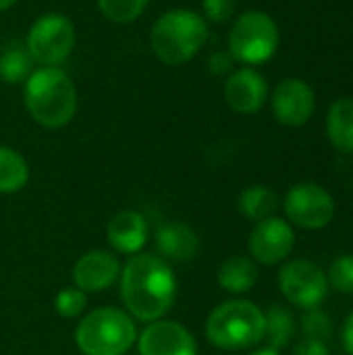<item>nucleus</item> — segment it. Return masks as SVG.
I'll return each instance as SVG.
<instances>
[{
  "label": "nucleus",
  "mask_w": 353,
  "mask_h": 355,
  "mask_svg": "<svg viewBox=\"0 0 353 355\" xmlns=\"http://www.w3.org/2000/svg\"><path fill=\"white\" fill-rule=\"evenodd\" d=\"M150 0H98L100 12L114 23L135 21L148 6Z\"/></svg>",
  "instance_id": "5701e85b"
},
{
  "label": "nucleus",
  "mask_w": 353,
  "mask_h": 355,
  "mask_svg": "<svg viewBox=\"0 0 353 355\" xmlns=\"http://www.w3.org/2000/svg\"><path fill=\"white\" fill-rule=\"evenodd\" d=\"M87 308V293L77 287H62L54 297V310L60 318H79Z\"/></svg>",
  "instance_id": "b1692460"
},
{
  "label": "nucleus",
  "mask_w": 353,
  "mask_h": 355,
  "mask_svg": "<svg viewBox=\"0 0 353 355\" xmlns=\"http://www.w3.org/2000/svg\"><path fill=\"white\" fill-rule=\"evenodd\" d=\"M125 312L139 322H154L169 314L177 300V277L166 260L152 254H135L119 277Z\"/></svg>",
  "instance_id": "f257e3e1"
},
{
  "label": "nucleus",
  "mask_w": 353,
  "mask_h": 355,
  "mask_svg": "<svg viewBox=\"0 0 353 355\" xmlns=\"http://www.w3.org/2000/svg\"><path fill=\"white\" fill-rule=\"evenodd\" d=\"M208 40L206 19L191 8H173L162 12L152 31L150 44L154 54L171 67L191 60Z\"/></svg>",
  "instance_id": "7ed1b4c3"
},
{
  "label": "nucleus",
  "mask_w": 353,
  "mask_h": 355,
  "mask_svg": "<svg viewBox=\"0 0 353 355\" xmlns=\"http://www.w3.org/2000/svg\"><path fill=\"white\" fill-rule=\"evenodd\" d=\"M75 343L83 355H125L137 343V327L121 308H96L79 320Z\"/></svg>",
  "instance_id": "39448f33"
},
{
  "label": "nucleus",
  "mask_w": 353,
  "mask_h": 355,
  "mask_svg": "<svg viewBox=\"0 0 353 355\" xmlns=\"http://www.w3.org/2000/svg\"><path fill=\"white\" fill-rule=\"evenodd\" d=\"M108 243L114 252L125 256H135L141 252V248L148 243L150 237V225L146 216L137 210H123L114 214L106 229Z\"/></svg>",
  "instance_id": "2eb2a0df"
},
{
  "label": "nucleus",
  "mask_w": 353,
  "mask_h": 355,
  "mask_svg": "<svg viewBox=\"0 0 353 355\" xmlns=\"http://www.w3.org/2000/svg\"><path fill=\"white\" fill-rule=\"evenodd\" d=\"M293 245H295L293 227L277 216L256 223L248 239L252 260L264 266H275L287 260V256L293 252Z\"/></svg>",
  "instance_id": "9d476101"
},
{
  "label": "nucleus",
  "mask_w": 353,
  "mask_h": 355,
  "mask_svg": "<svg viewBox=\"0 0 353 355\" xmlns=\"http://www.w3.org/2000/svg\"><path fill=\"white\" fill-rule=\"evenodd\" d=\"M29 181V166L25 158L8 148L0 146V196L21 191Z\"/></svg>",
  "instance_id": "aec40b11"
},
{
  "label": "nucleus",
  "mask_w": 353,
  "mask_h": 355,
  "mask_svg": "<svg viewBox=\"0 0 353 355\" xmlns=\"http://www.w3.org/2000/svg\"><path fill=\"white\" fill-rule=\"evenodd\" d=\"M279 289L291 306L306 312L322 306L329 295V279L318 264L291 260L279 272Z\"/></svg>",
  "instance_id": "6e6552de"
},
{
  "label": "nucleus",
  "mask_w": 353,
  "mask_h": 355,
  "mask_svg": "<svg viewBox=\"0 0 353 355\" xmlns=\"http://www.w3.org/2000/svg\"><path fill=\"white\" fill-rule=\"evenodd\" d=\"M75 46V25L62 12H46L37 17L25 40L31 60L42 67H58Z\"/></svg>",
  "instance_id": "0eeeda50"
},
{
  "label": "nucleus",
  "mask_w": 353,
  "mask_h": 355,
  "mask_svg": "<svg viewBox=\"0 0 353 355\" xmlns=\"http://www.w3.org/2000/svg\"><path fill=\"white\" fill-rule=\"evenodd\" d=\"M329 285H333V289H337L339 293H353V254L339 256L331 268H329Z\"/></svg>",
  "instance_id": "393cba45"
},
{
  "label": "nucleus",
  "mask_w": 353,
  "mask_h": 355,
  "mask_svg": "<svg viewBox=\"0 0 353 355\" xmlns=\"http://www.w3.org/2000/svg\"><path fill=\"white\" fill-rule=\"evenodd\" d=\"M275 119L285 127H302L310 121L316 108L314 89L304 79H283L270 98Z\"/></svg>",
  "instance_id": "f8f14e48"
},
{
  "label": "nucleus",
  "mask_w": 353,
  "mask_h": 355,
  "mask_svg": "<svg viewBox=\"0 0 353 355\" xmlns=\"http://www.w3.org/2000/svg\"><path fill=\"white\" fill-rule=\"evenodd\" d=\"M31 73H33V60L25 48L12 46L0 54V81L8 85L25 83Z\"/></svg>",
  "instance_id": "4be33fe9"
},
{
  "label": "nucleus",
  "mask_w": 353,
  "mask_h": 355,
  "mask_svg": "<svg viewBox=\"0 0 353 355\" xmlns=\"http://www.w3.org/2000/svg\"><path fill=\"white\" fill-rule=\"evenodd\" d=\"M23 100L29 116L46 129L64 127L77 110V89L60 67L35 69L25 81Z\"/></svg>",
  "instance_id": "f03ea898"
},
{
  "label": "nucleus",
  "mask_w": 353,
  "mask_h": 355,
  "mask_svg": "<svg viewBox=\"0 0 353 355\" xmlns=\"http://www.w3.org/2000/svg\"><path fill=\"white\" fill-rule=\"evenodd\" d=\"M204 17L212 23H225L233 17L237 8V0H204L202 2Z\"/></svg>",
  "instance_id": "bb28decb"
},
{
  "label": "nucleus",
  "mask_w": 353,
  "mask_h": 355,
  "mask_svg": "<svg viewBox=\"0 0 353 355\" xmlns=\"http://www.w3.org/2000/svg\"><path fill=\"white\" fill-rule=\"evenodd\" d=\"M208 64H210V71H212L214 75H223V73H227V71L231 69L233 56H231L229 52H214V54L210 56Z\"/></svg>",
  "instance_id": "c85d7f7f"
},
{
  "label": "nucleus",
  "mask_w": 353,
  "mask_h": 355,
  "mask_svg": "<svg viewBox=\"0 0 353 355\" xmlns=\"http://www.w3.org/2000/svg\"><path fill=\"white\" fill-rule=\"evenodd\" d=\"M156 250L166 262H189L200 252V239L191 227L179 220H171L156 231Z\"/></svg>",
  "instance_id": "dca6fc26"
},
{
  "label": "nucleus",
  "mask_w": 353,
  "mask_h": 355,
  "mask_svg": "<svg viewBox=\"0 0 353 355\" xmlns=\"http://www.w3.org/2000/svg\"><path fill=\"white\" fill-rule=\"evenodd\" d=\"M139 355H198V343L189 329L175 320H154L137 335Z\"/></svg>",
  "instance_id": "9b49d317"
},
{
  "label": "nucleus",
  "mask_w": 353,
  "mask_h": 355,
  "mask_svg": "<svg viewBox=\"0 0 353 355\" xmlns=\"http://www.w3.org/2000/svg\"><path fill=\"white\" fill-rule=\"evenodd\" d=\"M250 355H281L277 349H270V347H262V349H256V352H252Z\"/></svg>",
  "instance_id": "7c9ffc66"
},
{
  "label": "nucleus",
  "mask_w": 353,
  "mask_h": 355,
  "mask_svg": "<svg viewBox=\"0 0 353 355\" xmlns=\"http://www.w3.org/2000/svg\"><path fill=\"white\" fill-rule=\"evenodd\" d=\"M264 312L250 300H229L206 320L208 341L225 352H241L264 341Z\"/></svg>",
  "instance_id": "20e7f679"
},
{
  "label": "nucleus",
  "mask_w": 353,
  "mask_h": 355,
  "mask_svg": "<svg viewBox=\"0 0 353 355\" xmlns=\"http://www.w3.org/2000/svg\"><path fill=\"white\" fill-rule=\"evenodd\" d=\"M295 355H331V349L327 347L325 341H316V339H302L295 345Z\"/></svg>",
  "instance_id": "cd10ccee"
},
{
  "label": "nucleus",
  "mask_w": 353,
  "mask_h": 355,
  "mask_svg": "<svg viewBox=\"0 0 353 355\" xmlns=\"http://www.w3.org/2000/svg\"><path fill=\"white\" fill-rule=\"evenodd\" d=\"M302 331L306 339H316V341H325L331 337L333 333V322L331 316L325 314L320 308L314 310H306L304 318H302Z\"/></svg>",
  "instance_id": "a878e982"
},
{
  "label": "nucleus",
  "mask_w": 353,
  "mask_h": 355,
  "mask_svg": "<svg viewBox=\"0 0 353 355\" xmlns=\"http://www.w3.org/2000/svg\"><path fill=\"white\" fill-rule=\"evenodd\" d=\"M121 270L123 266L112 252L89 250L75 262L73 281L83 293H100L119 283Z\"/></svg>",
  "instance_id": "ddd939ff"
},
{
  "label": "nucleus",
  "mask_w": 353,
  "mask_h": 355,
  "mask_svg": "<svg viewBox=\"0 0 353 355\" xmlns=\"http://www.w3.org/2000/svg\"><path fill=\"white\" fill-rule=\"evenodd\" d=\"M327 135L331 144L343 152L353 154V100L339 98L333 102L329 116H327Z\"/></svg>",
  "instance_id": "a211bd4d"
},
{
  "label": "nucleus",
  "mask_w": 353,
  "mask_h": 355,
  "mask_svg": "<svg viewBox=\"0 0 353 355\" xmlns=\"http://www.w3.org/2000/svg\"><path fill=\"white\" fill-rule=\"evenodd\" d=\"M343 347L350 355H353V312L345 318L343 324Z\"/></svg>",
  "instance_id": "c756f323"
},
{
  "label": "nucleus",
  "mask_w": 353,
  "mask_h": 355,
  "mask_svg": "<svg viewBox=\"0 0 353 355\" xmlns=\"http://www.w3.org/2000/svg\"><path fill=\"white\" fill-rule=\"evenodd\" d=\"M225 100L239 114H256L268 100L266 79L256 69L243 67L225 81Z\"/></svg>",
  "instance_id": "4468645a"
},
{
  "label": "nucleus",
  "mask_w": 353,
  "mask_h": 355,
  "mask_svg": "<svg viewBox=\"0 0 353 355\" xmlns=\"http://www.w3.org/2000/svg\"><path fill=\"white\" fill-rule=\"evenodd\" d=\"M237 208L248 220L260 223L264 218H270L277 212L279 196L266 185H252L241 191L237 200Z\"/></svg>",
  "instance_id": "6ab92c4d"
},
{
  "label": "nucleus",
  "mask_w": 353,
  "mask_h": 355,
  "mask_svg": "<svg viewBox=\"0 0 353 355\" xmlns=\"http://www.w3.org/2000/svg\"><path fill=\"white\" fill-rule=\"evenodd\" d=\"M285 214L300 229H325L335 216L333 196L318 183H298L285 196Z\"/></svg>",
  "instance_id": "1a4fd4ad"
},
{
  "label": "nucleus",
  "mask_w": 353,
  "mask_h": 355,
  "mask_svg": "<svg viewBox=\"0 0 353 355\" xmlns=\"http://www.w3.org/2000/svg\"><path fill=\"white\" fill-rule=\"evenodd\" d=\"M264 318H266L264 339H266L268 347L277 349V352L285 349L295 335L293 314L283 306H273V308H268V312H264Z\"/></svg>",
  "instance_id": "412c9836"
},
{
  "label": "nucleus",
  "mask_w": 353,
  "mask_h": 355,
  "mask_svg": "<svg viewBox=\"0 0 353 355\" xmlns=\"http://www.w3.org/2000/svg\"><path fill=\"white\" fill-rule=\"evenodd\" d=\"M15 2H17V0H0V12H2V10H6V8H10Z\"/></svg>",
  "instance_id": "2f4dec72"
},
{
  "label": "nucleus",
  "mask_w": 353,
  "mask_h": 355,
  "mask_svg": "<svg viewBox=\"0 0 353 355\" xmlns=\"http://www.w3.org/2000/svg\"><path fill=\"white\" fill-rule=\"evenodd\" d=\"M216 281L227 293H248L258 283V264L248 256H233L221 264Z\"/></svg>",
  "instance_id": "f3484780"
},
{
  "label": "nucleus",
  "mask_w": 353,
  "mask_h": 355,
  "mask_svg": "<svg viewBox=\"0 0 353 355\" xmlns=\"http://www.w3.org/2000/svg\"><path fill=\"white\" fill-rule=\"evenodd\" d=\"M279 46V27L264 10H248L229 31V54L243 64L266 62Z\"/></svg>",
  "instance_id": "423d86ee"
}]
</instances>
